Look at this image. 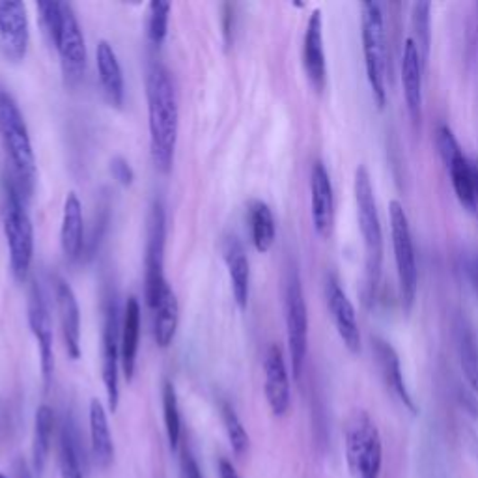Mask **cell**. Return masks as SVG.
I'll list each match as a JSON object with an SVG mask.
<instances>
[{"mask_svg":"<svg viewBox=\"0 0 478 478\" xmlns=\"http://www.w3.org/2000/svg\"><path fill=\"white\" fill-rule=\"evenodd\" d=\"M3 226L10 249V268L17 282L31 271L34 258V226L24 207L23 195L14 181L5 183L3 191Z\"/></svg>","mask_w":478,"mask_h":478,"instance_id":"obj_4","label":"cell"},{"mask_svg":"<svg viewBox=\"0 0 478 478\" xmlns=\"http://www.w3.org/2000/svg\"><path fill=\"white\" fill-rule=\"evenodd\" d=\"M310 216L316 234L324 239L329 237L335 225V193L322 161H316L310 170Z\"/></svg>","mask_w":478,"mask_h":478,"instance_id":"obj_15","label":"cell"},{"mask_svg":"<svg viewBox=\"0 0 478 478\" xmlns=\"http://www.w3.org/2000/svg\"><path fill=\"white\" fill-rule=\"evenodd\" d=\"M432 5L430 3H415L411 12V40L417 45L420 59L427 66L430 57V41H432Z\"/></svg>","mask_w":478,"mask_h":478,"instance_id":"obj_31","label":"cell"},{"mask_svg":"<svg viewBox=\"0 0 478 478\" xmlns=\"http://www.w3.org/2000/svg\"><path fill=\"white\" fill-rule=\"evenodd\" d=\"M249 221L254 249L262 254L270 253L277 237V225L271 207L262 200H253L249 206Z\"/></svg>","mask_w":478,"mask_h":478,"instance_id":"obj_28","label":"cell"},{"mask_svg":"<svg viewBox=\"0 0 478 478\" xmlns=\"http://www.w3.org/2000/svg\"><path fill=\"white\" fill-rule=\"evenodd\" d=\"M344 445L354 478H380L383 464L381 436L364 411H355L348 420Z\"/></svg>","mask_w":478,"mask_h":478,"instance_id":"obj_6","label":"cell"},{"mask_svg":"<svg viewBox=\"0 0 478 478\" xmlns=\"http://www.w3.org/2000/svg\"><path fill=\"white\" fill-rule=\"evenodd\" d=\"M153 336L159 348H169L174 342L178 324H179V303L174 294V290L167 284L161 298L153 307Z\"/></svg>","mask_w":478,"mask_h":478,"instance_id":"obj_27","label":"cell"},{"mask_svg":"<svg viewBox=\"0 0 478 478\" xmlns=\"http://www.w3.org/2000/svg\"><path fill=\"white\" fill-rule=\"evenodd\" d=\"M263 391L268 404L275 417H282L290 409L291 391H290V374L282 348L279 344H271L263 357Z\"/></svg>","mask_w":478,"mask_h":478,"instance_id":"obj_17","label":"cell"},{"mask_svg":"<svg viewBox=\"0 0 478 478\" xmlns=\"http://www.w3.org/2000/svg\"><path fill=\"white\" fill-rule=\"evenodd\" d=\"M163 417H165V430H167L170 448L176 450L179 445V436H181V418H179V408H178V394L170 381H165L163 385Z\"/></svg>","mask_w":478,"mask_h":478,"instance_id":"obj_34","label":"cell"},{"mask_svg":"<svg viewBox=\"0 0 478 478\" xmlns=\"http://www.w3.org/2000/svg\"><path fill=\"white\" fill-rule=\"evenodd\" d=\"M374 352H376V359H378L381 376H383L387 387L394 392L398 400H400L411 413H417L415 402H413V398H411L409 389H408L406 380H404V374H402L400 359H398V354L394 352V348L385 340H376Z\"/></svg>","mask_w":478,"mask_h":478,"instance_id":"obj_25","label":"cell"},{"mask_svg":"<svg viewBox=\"0 0 478 478\" xmlns=\"http://www.w3.org/2000/svg\"><path fill=\"white\" fill-rule=\"evenodd\" d=\"M286 333H288V352L291 363V376L301 378L307 352H308V310L305 303L303 286L298 271H291L286 284Z\"/></svg>","mask_w":478,"mask_h":478,"instance_id":"obj_9","label":"cell"},{"mask_svg":"<svg viewBox=\"0 0 478 478\" xmlns=\"http://www.w3.org/2000/svg\"><path fill=\"white\" fill-rule=\"evenodd\" d=\"M165 237H167V221L165 209L161 202H153L148 217V244H146V303L153 310L159 298H161L165 286L169 284L165 279Z\"/></svg>","mask_w":478,"mask_h":478,"instance_id":"obj_10","label":"cell"},{"mask_svg":"<svg viewBox=\"0 0 478 478\" xmlns=\"http://www.w3.org/2000/svg\"><path fill=\"white\" fill-rule=\"evenodd\" d=\"M141 338V305L137 298H127L120 333V364L127 381L135 376Z\"/></svg>","mask_w":478,"mask_h":478,"instance_id":"obj_21","label":"cell"},{"mask_svg":"<svg viewBox=\"0 0 478 478\" xmlns=\"http://www.w3.org/2000/svg\"><path fill=\"white\" fill-rule=\"evenodd\" d=\"M0 478H8V476H6V474H3V473H0Z\"/></svg>","mask_w":478,"mask_h":478,"instance_id":"obj_41","label":"cell"},{"mask_svg":"<svg viewBox=\"0 0 478 478\" xmlns=\"http://www.w3.org/2000/svg\"><path fill=\"white\" fill-rule=\"evenodd\" d=\"M437 148L443 163L448 170L450 183L456 193L460 204L469 209L476 211L478 202V165L464 153L458 139L455 137L453 129L448 125H441L437 131Z\"/></svg>","mask_w":478,"mask_h":478,"instance_id":"obj_8","label":"cell"},{"mask_svg":"<svg viewBox=\"0 0 478 478\" xmlns=\"http://www.w3.org/2000/svg\"><path fill=\"white\" fill-rule=\"evenodd\" d=\"M389 221H391V237H392V251H394V263L398 275V291H400L404 312H411L418 290V268H417V254H415L409 219L404 206L398 200H392L389 204Z\"/></svg>","mask_w":478,"mask_h":478,"instance_id":"obj_7","label":"cell"},{"mask_svg":"<svg viewBox=\"0 0 478 478\" xmlns=\"http://www.w3.org/2000/svg\"><path fill=\"white\" fill-rule=\"evenodd\" d=\"M354 195L357 206V221L364 245V301L376 296L383 265V228L378 214V202L370 172L364 165L357 167L354 176Z\"/></svg>","mask_w":478,"mask_h":478,"instance_id":"obj_2","label":"cell"},{"mask_svg":"<svg viewBox=\"0 0 478 478\" xmlns=\"http://www.w3.org/2000/svg\"><path fill=\"white\" fill-rule=\"evenodd\" d=\"M181 478H202L198 464L191 453H185L181 458Z\"/></svg>","mask_w":478,"mask_h":478,"instance_id":"obj_38","label":"cell"},{"mask_svg":"<svg viewBox=\"0 0 478 478\" xmlns=\"http://www.w3.org/2000/svg\"><path fill=\"white\" fill-rule=\"evenodd\" d=\"M223 256L228 268L234 301L239 310H247L251 298V263L242 242L235 235L226 237L223 245Z\"/></svg>","mask_w":478,"mask_h":478,"instance_id":"obj_19","label":"cell"},{"mask_svg":"<svg viewBox=\"0 0 478 478\" xmlns=\"http://www.w3.org/2000/svg\"><path fill=\"white\" fill-rule=\"evenodd\" d=\"M223 422L232 450L237 456H244L249 450V434L244 427V422L239 420L237 413L234 411V408L228 404H223Z\"/></svg>","mask_w":478,"mask_h":478,"instance_id":"obj_35","label":"cell"},{"mask_svg":"<svg viewBox=\"0 0 478 478\" xmlns=\"http://www.w3.org/2000/svg\"><path fill=\"white\" fill-rule=\"evenodd\" d=\"M455 336H456V350H458V359L464 376L474 394L478 396V348L476 340L465 322H458L455 327Z\"/></svg>","mask_w":478,"mask_h":478,"instance_id":"obj_30","label":"cell"},{"mask_svg":"<svg viewBox=\"0 0 478 478\" xmlns=\"http://www.w3.org/2000/svg\"><path fill=\"white\" fill-rule=\"evenodd\" d=\"M303 68L308 83L316 92H324L327 85V62L324 47V17L314 10L307 21L303 38Z\"/></svg>","mask_w":478,"mask_h":478,"instance_id":"obj_16","label":"cell"},{"mask_svg":"<svg viewBox=\"0 0 478 478\" xmlns=\"http://www.w3.org/2000/svg\"><path fill=\"white\" fill-rule=\"evenodd\" d=\"M402 88L404 99L408 105V111L413 120H420L422 115V71L424 62L420 59V52L411 38L406 40L402 51Z\"/></svg>","mask_w":478,"mask_h":478,"instance_id":"obj_22","label":"cell"},{"mask_svg":"<svg viewBox=\"0 0 478 478\" xmlns=\"http://www.w3.org/2000/svg\"><path fill=\"white\" fill-rule=\"evenodd\" d=\"M326 301L331 320L344 346H346V350L354 355L361 354L363 338H361V327L355 307L333 275H329L326 280Z\"/></svg>","mask_w":478,"mask_h":478,"instance_id":"obj_14","label":"cell"},{"mask_svg":"<svg viewBox=\"0 0 478 478\" xmlns=\"http://www.w3.org/2000/svg\"><path fill=\"white\" fill-rule=\"evenodd\" d=\"M64 81L68 87H75L83 81L87 71V43L73 10L69 5H62V29L57 41Z\"/></svg>","mask_w":478,"mask_h":478,"instance_id":"obj_11","label":"cell"},{"mask_svg":"<svg viewBox=\"0 0 478 478\" xmlns=\"http://www.w3.org/2000/svg\"><path fill=\"white\" fill-rule=\"evenodd\" d=\"M60 476L62 478H85L81 462H78V450L75 443V436L69 424L66 422L60 434Z\"/></svg>","mask_w":478,"mask_h":478,"instance_id":"obj_33","label":"cell"},{"mask_svg":"<svg viewBox=\"0 0 478 478\" xmlns=\"http://www.w3.org/2000/svg\"><path fill=\"white\" fill-rule=\"evenodd\" d=\"M172 5L167 0H152L148 6V38L153 45H161L169 34V19H170Z\"/></svg>","mask_w":478,"mask_h":478,"instance_id":"obj_32","label":"cell"},{"mask_svg":"<svg viewBox=\"0 0 478 478\" xmlns=\"http://www.w3.org/2000/svg\"><path fill=\"white\" fill-rule=\"evenodd\" d=\"M96 62H97V73H99V81H101L105 96H107L113 107L120 109L124 105V96H125L124 73H122L116 52L109 41L101 40L97 43Z\"/></svg>","mask_w":478,"mask_h":478,"instance_id":"obj_24","label":"cell"},{"mask_svg":"<svg viewBox=\"0 0 478 478\" xmlns=\"http://www.w3.org/2000/svg\"><path fill=\"white\" fill-rule=\"evenodd\" d=\"M55 298L66 352L73 361H77L81 357V310H78L75 291L66 280L59 279L55 286Z\"/></svg>","mask_w":478,"mask_h":478,"instance_id":"obj_20","label":"cell"},{"mask_svg":"<svg viewBox=\"0 0 478 478\" xmlns=\"http://www.w3.org/2000/svg\"><path fill=\"white\" fill-rule=\"evenodd\" d=\"M118 308L111 303L105 316L103 327V361H101V374L105 392H107L109 409L115 413L120 402V389H118V366H120V333H118Z\"/></svg>","mask_w":478,"mask_h":478,"instance_id":"obj_18","label":"cell"},{"mask_svg":"<svg viewBox=\"0 0 478 478\" xmlns=\"http://www.w3.org/2000/svg\"><path fill=\"white\" fill-rule=\"evenodd\" d=\"M29 326L38 342L40 348V364L45 383L51 381L52 372H55V335H52L51 308L47 296L38 280L32 282L29 296Z\"/></svg>","mask_w":478,"mask_h":478,"instance_id":"obj_13","label":"cell"},{"mask_svg":"<svg viewBox=\"0 0 478 478\" xmlns=\"http://www.w3.org/2000/svg\"><path fill=\"white\" fill-rule=\"evenodd\" d=\"M38 14H40V24H41L43 34L52 45H57L60 29H62V5L52 3V0H47V3H38Z\"/></svg>","mask_w":478,"mask_h":478,"instance_id":"obj_36","label":"cell"},{"mask_svg":"<svg viewBox=\"0 0 478 478\" xmlns=\"http://www.w3.org/2000/svg\"><path fill=\"white\" fill-rule=\"evenodd\" d=\"M0 139L10 157L14 176L23 198H29L36 183V157L29 127L17 107L15 99L8 92H0Z\"/></svg>","mask_w":478,"mask_h":478,"instance_id":"obj_3","label":"cell"},{"mask_svg":"<svg viewBox=\"0 0 478 478\" xmlns=\"http://www.w3.org/2000/svg\"><path fill=\"white\" fill-rule=\"evenodd\" d=\"M31 43V26L26 6L19 0H0V52L3 57L19 64L24 60Z\"/></svg>","mask_w":478,"mask_h":478,"instance_id":"obj_12","label":"cell"},{"mask_svg":"<svg viewBox=\"0 0 478 478\" xmlns=\"http://www.w3.org/2000/svg\"><path fill=\"white\" fill-rule=\"evenodd\" d=\"M23 478H31V476H29V474H24V476H23Z\"/></svg>","mask_w":478,"mask_h":478,"instance_id":"obj_42","label":"cell"},{"mask_svg":"<svg viewBox=\"0 0 478 478\" xmlns=\"http://www.w3.org/2000/svg\"><path fill=\"white\" fill-rule=\"evenodd\" d=\"M361 38L366 78L376 105L383 109L387 105V41L385 21L378 3L361 5Z\"/></svg>","mask_w":478,"mask_h":478,"instance_id":"obj_5","label":"cell"},{"mask_svg":"<svg viewBox=\"0 0 478 478\" xmlns=\"http://www.w3.org/2000/svg\"><path fill=\"white\" fill-rule=\"evenodd\" d=\"M219 476L221 478H242V476L237 474L235 467L228 460H221L219 462Z\"/></svg>","mask_w":478,"mask_h":478,"instance_id":"obj_40","label":"cell"},{"mask_svg":"<svg viewBox=\"0 0 478 478\" xmlns=\"http://www.w3.org/2000/svg\"><path fill=\"white\" fill-rule=\"evenodd\" d=\"M88 422H90V445H92V456L96 464L101 469L111 467L115 460V443L109 428V418L107 411H105L103 404L99 400L90 402V413H88Z\"/></svg>","mask_w":478,"mask_h":478,"instance_id":"obj_26","label":"cell"},{"mask_svg":"<svg viewBox=\"0 0 478 478\" xmlns=\"http://www.w3.org/2000/svg\"><path fill=\"white\" fill-rule=\"evenodd\" d=\"M148 97V127H150V152L155 169L169 174L174 165L179 127V103L178 90L170 71L153 64L146 77Z\"/></svg>","mask_w":478,"mask_h":478,"instance_id":"obj_1","label":"cell"},{"mask_svg":"<svg viewBox=\"0 0 478 478\" xmlns=\"http://www.w3.org/2000/svg\"><path fill=\"white\" fill-rule=\"evenodd\" d=\"M52 428H55V413H52L49 406H40L34 420V443H32V462H34V471L38 473H43L49 460Z\"/></svg>","mask_w":478,"mask_h":478,"instance_id":"obj_29","label":"cell"},{"mask_svg":"<svg viewBox=\"0 0 478 478\" xmlns=\"http://www.w3.org/2000/svg\"><path fill=\"white\" fill-rule=\"evenodd\" d=\"M60 245L68 260L81 258L85 249V219L83 204L75 193H69L64 202L62 228H60Z\"/></svg>","mask_w":478,"mask_h":478,"instance_id":"obj_23","label":"cell"},{"mask_svg":"<svg viewBox=\"0 0 478 478\" xmlns=\"http://www.w3.org/2000/svg\"><path fill=\"white\" fill-rule=\"evenodd\" d=\"M464 268H465V277H467V280H469V286L473 288L474 296L478 298V258H476V256L467 258Z\"/></svg>","mask_w":478,"mask_h":478,"instance_id":"obj_39","label":"cell"},{"mask_svg":"<svg viewBox=\"0 0 478 478\" xmlns=\"http://www.w3.org/2000/svg\"><path fill=\"white\" fill-rule=\"evenodd\" d=\"M111 174L113 178L124 185V188H129V185L135 181V172H133L131 165L125 161L124 157H115L111 161Z\"/></svg>","mask_w":478,"mask_h":478,"instance_id":"obj_37","label":"cell"}]
</instances>
